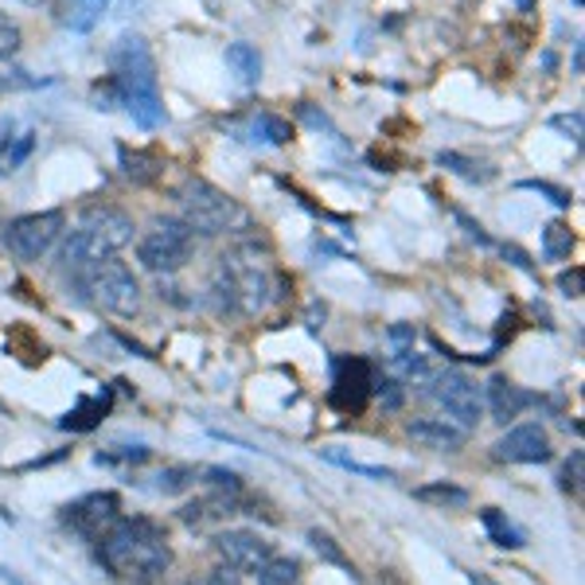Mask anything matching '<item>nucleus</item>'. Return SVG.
Segmentation results:
<instances>
[{
  "label": "nucleus",
  "mask_w": 585,
  "mask_h": 585,
  "mask_svg": "<svg viewBox=\"0 0 585 585\" xmlns=\"http://www.w3.org/2000/svg\"><path fill=\"white\" fill-rule=\"evenodd\" d=\"M98 559L113 577L133 585H153L173 566V547L153 519H113L98 534Z\"/></svg>",
  "instance_id": "1"
},
{
  "label": "nucleus",
  "mask_w": 585,
  "mask_h": 585,
  "mask_svg": "<svg viewBox=\"0 0 585 585\" xmlns=\"http://www.w3.org/2000/svg\"><path fill=\"white\" fill-rule=\"evenodd\" d=\"M110 70H113V90L118 102L130 110V118L141 130H156L164 121V98H161V78H156V59L141 35H121L110 47Z\"/></svg>",
  "instance_id": "2"
},
{
  "label": "nucleus",
  "mask_w": 585,
  "mask_h": 585,
  "mask_svg": "<svg viewBox=\"0 0 585 585\" xmlns=\"http://www.w3.org/2000/svg\"><path fill=\"white\" fill-rule=\"evenodd\" d=\"M133 242V219L118 207H90L87 216L78 219L75 231H67L59 250L63 269L82 274L87 266L106 258H118L121 250Z\"/></svg>",
  "instance_id": "3"
},
{
  "label": "nucleus",
  "mask_w": 585,
  "mask_h": 585,
  "mask_svg": "<svg viewBox=\"0 0 585 585\" xmlns=\"http://www.w3.org/2000/svg\"><path fill=\"white\" fill-rule=\"evenodd\" d=\"M216 292L227 312H258L266 305L269 277L262 269V262L254 258V250H234L223 254L216 274Z\"/></svg>",
  "instance_id": "4"
},
{
  "label": "nucleus",
  "mask_w": 585,
  "mask_h": 585,
  "mask_svg": "<svg viewBox=\"0 0 585 585\" xmlns=\"http://www.w3.org/2000/svg\"><path fill=\"white\" fill-rule=\"evenodd\" d=\"M180 207H184V223L199 234H227L250 227V216L227 196L223 188L207 180H188L180 188Z\"/></svg>",
  "instance_id": "5"
},
{
  "label": "nucleus",
  "mask_w": 585,
  "mask_h": 585,
  "mask_svg": "<svg viewBox=\"0 0 585 585\" xmlns=\"http://www.w3.org/2000/svg\"><path fill=\"white\" fill-rule=\"evenodd\" d=\"M191 250H196V231H191L184 219L161 216L153 219L148 234L137 242V258L148 274H176L191 262Z\"/></svg>",
  "instance_id": "6"
},
{
  "label": "nucleus",
  "mask_w": 585,
  "mask_h": 585,
  "mask_svg": "<svg viewBox=\"0 0 585 585\" xmlns=\"http://www.w3.org/2000/svg\"><path fill=\"white\" fill-rule=\"evenodd\" d=\"M78 282L90 292V301L102 305L113 317H137L141 312V285L125 262L118 258L95 262V266H87L78 274Z\"/></svg>",
  "instance_id": "7"
},
{
  "label": "nucleus",
  "mask_w": 585,
  "mask_h": 585,
  "mask_svg": "<svg viewBox=\"0 0 585 585\" xmlns=\"http://www.w3.org/2000/svg\"><path fill=\"white\" fill-rule=\"evenodd\" d=\"M63 234H67V216L63 211H35V216H20L4 227V246L20 262H40L44 254H52V246Z\"/></svg>",
  "instance_id": "8"
},
{
  "label": "nucleus",
  "mask_w": 585,
  "mask_h": 585,
  "mask_svg": "<svg viewBox=\"0 0 585 585\" xmlns=\"http://www.w3.org/2000/svg\"><path fill=\"white\" fill-rule=\"evenodd\" d=\"M430 398L453 418V426H461V430H473L484 418V395L465 371H445V375H438V379L430 383Z\"/></svg>",
  "instance_id": "9"
},
{
  "label": "nucleus",
  "mask_w": 585,
  "mask_h": 585,
  "mask_svg": "<svg viewBox=\"0 0 585 585\" xmlns=\"http://www.w3.org/2000/svg\"><path fill=\"white\" fill-rule=\"evenodd\" d=\"M375 395V375H371V363L360 355H344V360L332 363V390H328V402L336 406L340 413H363Z\"/></svg>",
  "instance_id": "10"
},
{
  "label": "nucleus",
  "mask_w": 585,
  "mask_h": 585,
  "mask_svg": "<svg viewBox=\"0 0 585 585\" xmlns=\"http://www.w3.org/2000/svg\"><path fill=\"white\" fill-rule=\"evenodd\" d=\"M121 516V496L118 492H90V496L75 499L63 508V523L82 539H98L113 519Z\"/></svg>",
  "instance_id": "11"
},
{
  "label": "nucleus",
  "mask_w": 585,
  "mask_h": 585,
  "mask_svg": "<svg viewBox=\"0 0 585 585\" xmlns=\"http://www.w3.org/2000/svg\"><path fill=\"white\" fill-rule=\"evenodd\" d=\"M216 551L219 559L227 562V570L234 574H258L262 566L269 562V542L254 531H223L216 534Z\"/></svg>",
  "instance_id": "12"
},
{
  "label": "nucleus",
  "mask_w": 585,
  "mask_h": 585,
  "mask_svg": "<svg viewBox=\"0 0 585 585\" xmlns=\"http://www.w3.org/2000/svg\"><path fill=\"white\" fill-rule=\"evenodd\" d=\"M496 461H508V465H542V461H551V438H547L542 426H516V430L496 441Z\"/></svg>",
  "instance_id": "13"
},
{
  "label": "nucleus",
  "mask_w": 585,
  "mask_h": 585,
  "mask_svg": "<svg viewBox=\"0 0 585 585\" xmlns=\"http://www.w3.org/2000/svg\"><path fill=\"white\" fill-rule=\"evenodd\" d=\"M406 433H410L413 441H422L426 449H438V453H456L468 438V430L445 422V418H418V422L406 426Z\"/></svg>",
  "instance_id": "14"
},
{
  "label": "nucleus",
  "mask_w": 585,
  "mask_h": 585,
  "mask_svg": "<svg viewBox=\"0 0 585 585\" xmlns=\"http://www.w3.org/2000/svg\"><path fill=\"white\" fill-rule=\"evenodd\" d=\"M488 406H492V418L508 426V422H516L527 406H534V395L516 387L511 379H504V375H496V379L488 383Z\"/></svg>",
  "instance_id": "15"
},
{
  "label": "nucleus",
  "mask_w": 585,
  "mask_h": 585,
  "mask_svg": "<svg viewBox=\"0 0 585 585\" xmlns=\"http://www.w3.org/2000/svg\"><path fill=\"white\" fill-rule=\"evenodd\" d=\"M32 148H35V133L32 130H20V125H4L0 130V176H9V173H16L20 164L32 156Z\"/></svg>",
  "instance_id": "16"
},
{
  "label": "nucleus",
  "mask_w": 585,
  "mask_h": 585,
  "mask_svg": "<svg viewBox=\"0 0 585 585\" xmlns=\"http://www.w3.org/2000/svg\"><path fill=\"white\" fill-rule=\"evenodd\" d=\"M106 9H110V0H63L59 20H63V27H70V32L87 35L102 24Z\"/></svg>",
  "instance_id": "17"
},
{
  "label": "nucleus",
  "mask_w": 585,
  "mask_h": 585,
  "mask_svg": "<svg viewBox=\"0 0 585 585\" xmlns=\"http://www.w3.org/2000/svg\"><path fill=\"white\" fill-rule=\"evenodd\" d=\"M231 511H239V496H231V492H219V496H207V499H199V504H188V508L180 511V519L188 527H207V523H219V519H227Z\"/></svg>",
  "instance_id": "18"
},
{
  "label": "nucleus",
  "mask_w": 585,
  "mask_h": 585,
  "mask_svg": "<svg viewBox=\"0 0 585 585\" xmlns=\"http://www.w3.org/2000/svg\"><path fill=\"white\" fill-rule=\"evenodd\" d=\"M110 402H113V395L110 390H102V395H95V398H78V406L70 413H63V430H70V433H87V430H95L98 422H102L106 413H110Z\"/></svg>",
  "instance_id": "19"
},
{
  "label": "nucleus",
  "mask_w": 585,
  "mask_h": 585,
  "mask_svg": "<svg viewBox=\"0 0 585 585\" xmlns=\"http://www.w3.org/2000/svg\"><path fill=\"white\" fill-rule=\"evenodd\" d=\"M481 519H484V531L492 534V542L496 547H504V551H519L527 542V531L519 523H511L504 511H496V508H484L481 511Z\"/></svg>",
  "instance_id": "20"
},
{
  "label": "nucleus",
  "mask_w": 585,
  "mask_h": 585,
  "mask_svg": "<svg viewBox=\"0 0 585 585\" xmlns=\"http://www.w3.org/2000/svg\"><path fill=\"white\" fill-rule=\"evenodd\" d=\"M227 67H231V75L239 78L242 87H258V78H262V55H258V47L231 44V47H227Z\"/></svg>",
  "instance_id": "21"
},
{
  "label": "nucleus",
  "mask_w": 585,
  "mask_h": 585,
  "mask_svg": "<svg viewBox=\"0 0 585 585\" xmlns=\"http://www.w3.org/2000/svg\"><path fill=\"white\" fill-rule=\"evenodd\" d=\"M121 168H125V176H130L133 184H153L156 176H161V156L156 153H145V148H121Z\"/></svg>",
  "instance_id": "22"
},
{
  "label": "nucleus",
  "mask_w": 585,
  "mask_h": 585,
  "mask_svg": "<svg viewBox=\"0 0 585 585\" xmlns=\"http://www.w3.org/2000/svg\"><path fill=\"white\" fill-rule=\"evenodd\" d=\"M438 164L441 168H449V173H456L461 180L468 184H488L496 180V168L484 161H473V156H461V153H438Z\"/></svg>",
  "instance_id": "23"
},
{
  "label": "nucleus",
  "mask_w": 585,
  "mask_h": 585,
  "mask_svg": "<svg viewBox=\"0 0 585 585\" xmlns=\"http://www.w3.org/2000/svg\"><path fill=\"white\" fill-rule=\"evenodd\" d=\"M413 496L422 499V504H433V508H468V492L465 488H456V484H422V488L413 492Z\"/></svg>",
  "instance_id": "24"
},
{
  "label": "nucleus",
  "mask_w": 585,
  "mask_h": 585,
  "mask_svg": "<svg viewBox=\"0 0 585 585\" xmlns=\"http://www.w3.org/2000/svg\"><path fill=\"white\" fill-rule=\"evenodd\" d=\"M301 582V562L289 554H269V562L258 570V585H297Z\"/></svg>",
  "instance_id": "25"
},
{
  "label": "nucleus",
  "mask_w": 585,
  "mask_h": 585,
  "mask_svg": "<svg viewBox=\"0 0 585 585\" xmlns=\"http://www.w3.org/2000/svg\"><path fill=\"white\" fill-rule=\"evenodd\" d=\"M570 250H574V231H570V223L554 219V223L542 227V254H547V262L570 258Z\"/></svg>",
  "instance_id": "26"
},
{
  "label": "nucleus",
  "mask_w": 585,
  "mask_h": 585,
  "mask_svg": "<svg viewBox=\"0 0 585 585\" xmlns=\"http://www.w3.org/2000/svg\"><path fill=\"white\" fill-rule=\"evenodd\" d=\"M309 542H312V551H317L320 559L332 562V566H340V570H347V574L355 577V566L347 562V554L340 551V542L332 539V534H328V531H309Z\"/></svg>",
  "instance_id": "27"
},
{
  "label": "nucleus",
  "mask_w": 585,
  "mask_h": 585,
  "mask_svg": "<svg viewBox=\"0 0 585 585\" xmlns=\"http://www.w3.org/2000/svg\"><path fill=\"white\" fill-rule=\"evenodd\" d=\"M196 468L191 465H173V468H164L161 476H156V488L164 492V496H180V492H188L191 484H196Z\"/></svg>",
  "instance_id": "28"
},
{
  "label": "nucleus",
  "mask_w": 585,
  "mask_h": 585,
  "mask_svg": "<svg viewBox=\"0 0 585 585\" xmlns=\"http://www.w3.org/2000/svg\"><path fill=\"white\" fill-rule=\"evenodd\" d=\"M254 137L266 141V145H289L292 130L285 118H274V113H262L258 121H254Z\"/></svg>",
  "instance_id": "29"
},
{
  "label": "nucleus",
  "mask_w": 585,
  "mask_h": 585,
  "mask_svg": "<svg viewBox=\"0 0 585 585\" xmlns=\"http://www.w3.org/2000/svg\"><path fill=\"white\" fill-rule=\"evenodd\" d=\"M20 44H24V35H20V24L16 20H9L4 12H0V63H9L20 55Z\"/></svg>",
  "instance_id": "30"
},
{
  "label": "nucleus",
  "mask_w": 585,
  "mask_h": 585,
  "mask_svg": "<svg viewBox=\"0 0 585 585\" xmlns=\"http://www.w3.org/2000/svg\"><path fill=\"white\" fill-rule=\"evenodd\" d=\"M519 188H523V191H539V196H547L554 207H570V203H574V196H570L566 188H559V184H547V180H523V184H519Z\"/></svg>",
  "instance_id": "31"
},
{
  "label": "nucleus",
  "mask_w": 585,
  "mask_h": 585,
  "mask_svg": "<svg viewBox=\"0 0 585 585\" xmlns=\"http://www.w3.org/2000/svg\"><path fill=\"white\" fill-rule=\"evenodd\" d=\"M207 484L216 492H231V496H239L242 492V476L239 473H231V468H207Z\"/></svg>",
  "instance_id": "32"
},
{
  "label": "nucleus",
  "mask_w": 585,
  "mask_h": 585,
  "mask_svg": "<svg viewBox=\"0 0 585 585\" xmlns=\"http://www.w3.org/2000/svg\"><path fill=\"white\" fill-rule=\"evenodd\" d=\"M582 465H585V456H582V449H574L570 453V461H566V468H562V488L566 492H582Z\"/></svg>",
  "instance_id": "33"
},
{
  "label": "nucleus",
  "mask_w": 585,
  "mask_h": 585,
  "mask_svg": "<svg viewBox=\"0 0 585 585\" xmlns=\"http://www.w3.org/2000/svg\"><path fill=\"white\" fill-rule=\"evenodd\" d=\"M551 130L566 133L570 141H582V113H554Z\"/></svg>",
  "instance_id": "34"
},
{
  "label": "nucleus",
  "mask_w": 585,
  "mask_h": 585,
  "mask_svg": "<svg viewBox=\"0 0 585 585\" xmlns=\"http://www.w3.org/2000/svg\"><path fill=\"white\" fill-rule=\"evenodd\" d=\"M559 289L566 292V297H582V269H570V274H562Z\"/></svg>",
  "instance_id": "35"
},
{
  "label": "nucleus",
  "mask_w": 585,
  "mask_h": 585,
  "mask_svg": "<svg viewBox=\"0 0 585 585\" xmlns=\"http://www.w3.org/2000/svg\"><path fill=\"white\" fill-rule=\"evenodd\" d=\"M188 585H239V577H234V570H216V574H207V577L188 582Z\"/></svg>",
  "instance_id": "36"
},
{
  "label": "nucleus",
  "mask_w": 585,
  "mask_h": 585,
  "mask_svg": "<svg viewBox=\"0 0 585 585\" xmlns=\"http://www.w3.org/2000/svg\"><path fill=\"white\" fill-rule=\"evenodd\" d=\"M504 254H508V258L516 262L519 269H531V258H527V254H523L519 246H504Z\"/></svg>",
  "instance_id": "37"
},
{
  "label": "nucleus",
  "mask_w": 585,
  "mask_h": 585,
  "mask_svg": "<svg viewBox=\"0 0 585 585\" xmlns=\"http://www.w3.org/2000/svg\"><path fill=\"white\" fill-rule=\"evenodd\" d=\"M468 582H473V585H496V582H488L484 574H468Z\"/></svg>",
  "instance_id": "38"
},
{
  "label": "nucleus",
  "mask_w": 585,
  "mask_h": 585,
  "mask_svg": "<svg viewBox=\"0 0 585 585\" xmlns=\"http://www.w3.org/2000/svg\"><path fill=\"white\" fill-rule=\"evenodd\" d=\"M20 4H27V9H40V4H44V0H20Z\"/></svg>",
  "instance_id": "39"
},
{
  "label": "nucleus",
  "mask_w": 585,
  "mask_h": 585,
  "mask_svg": "<svg viewBox=\"0 0 585 585\" xmlns=\"http://www.w3.org/2000/svg\"><path fill=\"white\" fill-rule=\"evenodd\" d=\"M531 4H534V0H519V9H523V12H531Z\"/></svg>",
  "instance_id": "40"
},
{
  "label": "nucleus",
  "mask_w": 585,
  "mask_h": 585,
  "mask_svg": "<svg viewBox=\"0 0 585 585\" xmlns=\"http://www.w3.org/2000/svg\"><path fill=\"white\" fill-rule=\"evenodd\" d=\"M574 4H577V9H582V4H585V0H574Z\"/></svg>",
  "instance_id": "41"
}]
</instances>
